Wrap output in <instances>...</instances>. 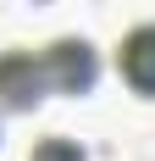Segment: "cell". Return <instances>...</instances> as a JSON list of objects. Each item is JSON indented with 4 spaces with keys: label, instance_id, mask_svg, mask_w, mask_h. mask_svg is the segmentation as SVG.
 Here are the masks:
<instances>
[{
    "label": "cell",
    "instance_id": "1",
    "mask_svg": "<svg viewBox=\"0 0 155 161\" xmlns=\"http://www.w3.org/2000/svg\"><path fill=\"white\" fill-rule=\"evenodd\" d=\"M100 78V50L89 39H56L45 50H6L0 56V106L28 111L50 95H89Z\"/></svg>",
    "mask_w": 155,
    "mask_h": 161
},
{
    "label": "cell",
    "instance_id": "2",
    "mask_svg": "<svg viewBox=\"0 0 155 161\" xmlns=\"http://www.w3.org/2000/svg\"><path fill=\"white\" fill-rule=\"evenodd\" d=\"M116 67H122V78L133 83L139 95H150V100H155V22H139V28L122 39Z\"/></svg>",
    "mask_w": 155,
    "mask_h": 161
},
{
    "label": "cell",
    "instance_id": "3",
    "mask_svg": "<svg viewBox=\"0 0 155 161\" xmlns=\"http://www.w3.org/2000/svg\"><path fill=\"white\" fill-rule=\"evenodd\" d=\"M28 161H89V156H83V145H72V139H61V133H50V139L33 145Z\"/></svg>",
    "mask_w": 155,
    "mask_h": 161
}]
</instances>
